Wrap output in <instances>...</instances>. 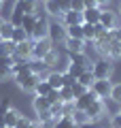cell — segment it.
<instances>
[{"label": "cell", "instance_id": "6da1fadb", "mask_svg": "<svg viewBox=\"0 0 121 128\" xmlns=\"http://www.w3.org/2000/svg\"><path fill=\"white\" fill-rule=\"evenodd\" d=\"M36 4L38 0H17L13 6V17H11V24L13 26H21V19L26 15H32L36 11Z\"/></svg>", "mask_w": 121, "mask_h": 128}, {"label": "cell", "instance_id": "7a4b0ae2", "mask_svg": "<svg viewBox=\"0 0 121 128\" xmlns=\"http://www.w3.org/2000/svg\"><path fill=\"white\" fill-rule=\"evenodd\" d=\"M34 15H36V24H34V28H32V32H30V38L32 41L47 38L49 36V22H47V17L40 15L38 11H34Z\"/></svg>", "mask_w": 121, "mask_h": 128}, {"label": "cell", "instance_id": "3957f363", "mask_svg": "<svg viewBox=\"0 0 121 128\" xmlns=\"http://www.w3.org/2000/svg\"><path fill=\"white\" fill-rule=\"evenodd\" d=\"M53 51V41L49 36L47 38H38V41H32V58L34 60H45V56Z\"/></svg>", "mask_w": 121, "mask_h": 128}, {"label": "cell", "instance_id": "277c9868", "mask_svg": "<svg viewBox=\"0 0 121 128\" xmlns=\"http://www.w3.org/2000/svg\"><path fill=\"white\" fill-rule=\"evenodd\" d=\"M91 73H94V79H111L113 75V64L108 58H102L98 62H94L91 66Z\"/></svg>", "mask_w": 121, "mask_h": 128}, {"label": "cell", "instance_id": "5b68a950", "mask_svg": "<svg viewBox=\"0 0 121 128\" xmlns=\"http://www.w3.org/2000/svg\"><path fill=\"white\" fill-rule=\"evenodd\" d=\"M98 24L104 30H117V28H121V17L117 13H113V11H102Z\"/></svg>", "mask_w": 121, "mask_h": 128}, {"label": "cell", "instance_id": "8992f818", "mask_svg": "<svg viewBox=\"0 0 121 128\" xmlns=\"http://www.w3.org/2000/svg\"><path fill=\"white\" fill-rule=\"evenodd\" d=\"M28 58H32V41L30 38L23 43H17L15 54H13V64L15 62H28Z\"/></svg>", "mask_w": 121, "mask_h": 128}, {"label": "cell", "instance_id": "52a82bcc", "mask_svg": "<svg viewBox=\"0 0 121 128\" xmlns=\"http://www.w3.org/2000/svg\"><path fill=\"white\" fill-rule=\"evenodd\" d=\"M15 81H17V86L21 88V90H26V92H34L36 83L40 81V75H34V73H28V75H17V77H15Z\"/></svg>", "mask_w": 121, "mask_h": 128}, {"label": "cell", "instance_id": "ba28073f", "mask_svg": "<svg viewBox=\"0 0 121 128\" xmlns=\"http://www.w3.org/2000/svg\"><path fill=\"white\" fill-rule=\"evenodd\" d=\"M85 113L89 115V122H98V120H102V115L106 113V107H104V100H102V98L94 100V102H91V105L85 109Z\"/></svg>", "mask_w": 121, "mask_h": 128}, {"label": "cell", "instance_id": "9c48e42d", "mask_svg": "<svg viewBox=\"0 0 121 128\" xmlns=\"http://www.w3.org/2000/svg\"><path fill=\"white\" fill-rule=\"evenodd\" d=\"M111 88H113V83L108 81V79H96V81L91 83L89 90L94 92L98 98H108V94H111Z\"/></svg>", "mask_w": 121, "mask_h": 128}, {"label": "cell", "instance_id": "30bf717a", "mask_svg": "<svg viewBox=\"0 0 121 128\" xmlns=\"http://www.w3.org/2000/svg\"><path fill=\"white\" fill-rule=\"evenodd\" d=\"M94 100H98V96H96L91 90H87L85 94H81L79 98H74V109H81V111H85V109H87V107H89Z\"/></svg>", "mask_w": 121, "mask_h": 128}, {"label": "cell", "instance_id": "8fae6325", "mask_svg": "<svg viewBox=\"0 0 121 128\" xmlns=\"http://www.w3.org/2000/svg\"><path fill=\"white\" fill-rule=\"evenodd\" d=\"M100 13H102L100 6H87V9L83 11V24H98L100 22Z\"/></svg>", "mask_w": 121, "mask_h": 128}, {"label": "cell", "instance_id": "7c38bea8", "mask_svg": "<svg viewBox=\"0 0 121 128\" xmlns=\"http://www.w3.org/2000/svg\"><path fill=\"white\" fill-rule=\"evenodd\" d=\"M11 75H13V58H0V81H6Z\"/></svg>", "mask_w": 121, "mask_h": 128}, {"label": "cell", "instance_id": "4fadbf2b", "mask_svg": "<svg viewBox=\"0 0 121 128\" xmlns=\"http://www.w3.org/2000/svg\"><path fill=\"white\" fill-rule=\"evenodd\" d=\"M64 19V26H81L83 24V13H76V11H66V13L62 15Z\"/></svg>", "mask_w": 121, "mask_h": 128}, {"label": "cell", "instance_id": "5bb4252c", "mask_svg": "<svg viewBox=\"0 0 121 128\" xmlns=\"http://www.w3.org/2000/svg\"><path fill=\"white\" fill-rule=\"evenodd\" d=\"M66 49L68 54H85V41H79V38H66Z\"/></svg>", "mask_w": 121, "mask_h": 128}, {"label": "cell", "instance_id": "9a60e30c", "mask_svg": "<svg viewBox=\"0 0 121 128\" xmlns=\"http://www.w3.org/2000/svg\"><path fill=\"white\" fill-rule=\"evenodd\" d=\"M106 58H108V60H121V43H119V41H115V38L108 41Z\"/></svg>", "mask_w": 121, "mask_h": 128}, {"label": "cell", "instance_id": "2e32d148", "mask_svg": "<svg viewBox=\"0 0 121 128\" xmlns=\"http://www.w3.org/2000/svg\"><path fill=\"white\" fill-rule=\"evenodd\" d=\"M45 79H47V83L51 86V90H60V88H64V75L58 73V70H51Z\"/></svg>", "mask_w": 121, "mask_h": 128}, {"label": "cell", "instance_id": "e0dca14e", "mask_svg": "<svg viewBox=\"0 0 121 128\" xmlns=\"http://www.w3.org/2000/svg\"><path fill=\"white\" fill-rule=\"evenodd\" d=\"M83 38L87 43H94L96 36H98V24H83Z\"/></svg>", "mask_w": 121, "mask_h": 128}, {"label": "cell", "instance_id": "ac0fdd59", "mask_svg": "<svg viewBox=\"0 0 121 128\" xmlns=\"http://www.w3.org/2000/svg\"><path fill=\"white\" fill-rule=\"evenodd\" d=\"M45 13H47V15H51V17H62L64 11L60 9L58 0H47V2H45Z\"/></svg>", "mask_w": 121, "mask_h": 128}, {"label": "cell", "instance_id": "d6986e66", "mask_svg": "<svg viewBox=\"0 0 121 128\" xmlns=\"http://www.w3.org/2000/svg\"><path fill=\"white\" fill-rule=\"evenodd\" d=\"M49 107H51V102L47 100L45 96H34V111H36V115L49 111Z\"/></svg>", "mask_w": 121, "mask_h": 128}, {"label": "cell", "instance_id": "ffe728a7", "mask_svg": "<svg viewBox=\"0 0 121 128\" xmlns=\"http://www.w3.org/2000/svg\"><path fill=\"white\" fill-rule=\"evenodd\" d=\"M15 47L17 45L13 41H0V58H13Z\"/></svg>", "mask_w": 121, "mask_h": 128}, {"label": "cell", "instance_id": "44dd1931", "mask_svg": "<svg viewBox=\"0 0 121 128\" xmlns=\"http://www.w3.org/2000/svg\"><path fill=\"white\" fill-rule=\"evenodd\" d=\"M53 128H79L72 120V115H62V118L53 120Z\"/></svg>", "mask_w": 121, "mask_h": 128}, {"label": "cell", "instance_id": "7402d4cb", "mask_svg": "<svg viewBox=\"0 0 121 128\" xmlns=\"http://www.w3.org/2000/svg\"><path fill=\"white\" fill-rule=\"evenodd\" d=\"M76 81H79L81 86H85L87 90H89V88H91V83L96 81V79H94V73H91V66H89V68H85V70H83V73H81L79 77H76Z\"/></svg>", "mask_w": 121, "mask_h": 128}, {"label": "cell", "instance_id": "603a6c76", "mask_svg": "<svg viewBox=\"0 0 121 128\" xmlns=\"http://www.w3.org/2000/svg\"><path fill=\"white\" fill-rule=\"evenodd\" d=\"M19 118H21V113H19L17 109H9L4 113V126L6 128H15V124H17Z\"/></svg>", "mask_w": 121, "mask_h": 128}, {"label": "cell", "instance_id": "cb8c5ba5", "mask_svg": "<svg viewBox=\"0 0 121 128\" xmlns=\"http://www.w3.org/2000/svg\"><path fill=\"white\" fill-rule=\"evenodd\" d=\"M66 36V26H60V24H49V38H62Z\"/></svg>", "mask_w": 121, "mask_h": 128}, {"label": "cell", "instance_id": "d4e9b609", "mask_svg": "<svg viewBox=\"0 0 121 128\" xmlns=\"http://www.w3.org/2000/svg\"><path fill=\"white\" fill-rule=\"evenodd\" d=\"M83 26V24H81ZM81 26H66V38H79V41H85L83 38V28Z\"/></svg>", "mask_w": 121, "mask_h": 128}, {"label": "cell", "instance_id": "484cf974", "mask_svg": "<svg viewBox=\"0 0 121 128\" xmlns=\"http://www.w3.org/2000/svg\"><path fill=\"white\" fill-rule=\"evenodd\" d=\"M30 38V34H28L26 30H23L21 26H15V30H13V36H11V41L17 45V43H23V41H28Z\"/></svg>", "mask_w": 121, "mask_h": 128}, {"label": "cell", "instance_id": "4316f807", "mask_svg": "<svg viewBox=\"0 0 121 128\" xmlns=\"http://www.w3.org/2000/svg\"><path fill=\"white\" fill-rule=\"evenodd\" d=\"M49 92H51V86L47 83V79H40V81L36 83V88H34L32 94H34V96H47Z\"/></svg>", "mask_w": 121, "mask_h": 128}, {"label": "cell", "instance_id": "83f0119b", "mask_svg": "<svg viewBox=\"0 0 121 128\" xmlns=\"http://www.w3.org/2000/svg\"><path fill=\"white\" fill-rule=\"evenodd\" d=\"M72 120H74L76 126H85V124H89V115L85 113V111H81V109H74V113H72Z\"/></svg>", "mask_w": 121, "mask_h": 128}, {"label": "cell", "instance_id": "f1b7e54d", "mask_svg": "<svg viewBox=\"0 0 121 128\" xmlns=\"http://www.w3.org/2000/svg\"><path fill=\"white\" fill-rule=\"evenodd\" d=\"M28 64H30V70L34 75H40V73H45V70L49 68L45 64V60H32V62H28Z\"/></svg>", "mask_w": 121, "mask_h": 128}, {"label": "cell", "instance_id": "f546056e", "mask_svg": "<svg viewBox=\"0 0 121 128\" xmlns=\"http://www.w3.org/2000/svg\"><path fill=\"white\" fill-rule=\"evenodd\" d=\"M13 30H15L13 24H11V22H4V26H2V30H0V41H11Z\"/></svg>", "mask_w": 121, "mask_h": 128}, {"label": "cell", "instance_id": "4dcf8cb0", "mask_svg": "<svg viewBox=\"0 0 121 128\" xmlns=\"http://www.w3.org/2000/svg\"><path fill=\"white\" fill-rule=\"evenodd\" d=\"M70 62L79 64V66H83V68H89V60H87L85 54H72L70 56Z\"/></svg>", "mask_w": 121, "mask_h": 128}, {"label": "cell", "instance_id": "1f68e13d", "mask_svg": "<svg viewBox=\"0 0 121 128\" xmlns=\"http://www.w3.org/2000/svg\"><path fill=\"white\" fill-rule=\"evenodd\" d=\"M34 24H36V15H34V13H32V15H26V17L21 19V28H23V30L28 32V34L32 32V28H34Z\"/></svg>", "mask_w": 121, "mask_h": 128}, {"label": "cell", "instance_id": "d6a6232c", "mask_svg": "<svg viewBox=\"0 0 121 128\" xmlns=\"http://www.w3.org/2000/svg\"><path fill=\"white\" fill-rule=\"evenodd\" d=\"M60 96H62V102H72V100H74V94H72V88H68V86L60 88Z\"/></svg>", "mask_w": 121, "mask_h": 128}, {"label": "cell", "instance_id": "836d02e7", "mask_svg": "<svg viewBox=\"0 0 121 128\" xmlns=\"http://www.w3.org/2000/svg\"><path fill=\"white\" fill-rule=\"evenodd\" d=\"M108 98H111V100H115L117 105H121V83H115V86L111 88V94H108Z\"/></svg>", "mask_w": 121, "mask_h": 128}, {"label": "cell", "instance_id": "e575fe53", "mask_svg": "<svg viewBox=\"0 0 121 128\" xmlns=\"http://www.w3.org/2000/svg\"><path fill=\"white\" fill-rule=\"evenodd\" d=\"M83 70H85V68H83V66H79V64H74V62H70V64H68V68H66V73H70L72 75V77H79V75L81 73H83Z\"/></svg>", "mask_w": 121, "mask_h": 128}, {"label": "cell", "instance_id": "d590c367", "mask_svg": "<svg viewBox=\"0 0 121 128\" xmlns=\"http://www.w3.org/2000/svg\"><path fill=\"white\" fill-rule=\"evenodd\" d=\"M45 98L51 102V105H53V102H62V96H60V90H51L49 94L45 96Z\"/></svg>", "mask_w": 121, "mask_h": 128}, {"label": "cell", "instance_id": "8d00e7d4", "mask_svg": "<svg viewBox=\"0 0 121 128\" xmlns=\"http://www.w3.org/2000/svg\"><path fill=\"white\" fill-rule=\"evenodd\" d=\"M70 9L76 11V13H83V11H85V2H83V0H72V2H70Z\"/></svg>", "mask_w": 121, "mask_h": 128}, {"label": "cell", "instance_id": "74e56055", "mask_svg": "<svg viewBox=\"0 0 121 128\" xmlns=\"http://www.w3.org/2000/svg\"><path fill=\"white\" fill-rule=\"evenodd\" d=\"M85 92H87V88H85V86H81L79 81L72 86V94H74V98H79V96H81V94H85Z\"/></svg>", "mask_w": 121, "mask_h": 128}, {"label": "cell", "instance_id": "f35d334b", "mask_svg": "<svg viewBox=\"0 0 121 128\" xmlns=\"http://www.w3.org/2000/svg\"><path fill=\"white\" fill-rule=\"evenodd\" d=\"M55 62H58V56H55V51H49V54L45 56V64H47V66H53Z\"/></svg>", "mask_w": 121, "mask_h": 128}, {"label": "cell", "instance_id": "ab89813d", "mask_svg": "<svg viewBox=\"0 0 121 128\" xmlns=\"http://www.w3.org/2000/svg\"><path fill=\"white\" fill-rule=\"evenodd\" d=\"M62 75H64V86H68V88H72V86H74V83H76V79L72 77L70 73H66V70H64Z\"/></svg>", "mask_w": 121, "mask_h": 128}, {"label": "cell", "instance_id": "60d3db41", "mask_svg": "<svg viewBox=\"0 0 121 128\" xmlns=\"http://www.w3.org/2000/svg\"><path fill=\"white\" fill-rule=\"evenodd\" d=\"M9 109H11V102H9V98H2V100H0V115L4 118V113H6Z\"/></svg>", "mask_w": 121, "mask_h": 128}, {"label": "cell", "instance_id": "b9f144b4", "mask_svg": "<svg viewBox=\"0 0 121 128\" xmlns=\"http://www.w3.org/2000/svg\"><path fill=\"white\" fill-rule=\"evenodd\" d=\"M111 128H121V113H115L111 118Z\"/></svg>", "mask_w": 121, "mask_h": 128}, {"label": "cell", "instance_id": "7bdbcfd3", "mask_svg": "<svg viewBox=\"0 0 121 128\" xmlns=\"http://www.w3.org/2000/svg\"><path fill=\"white\" fill-rule=\"evenodd\" d=\"M15 128H30V120L21 115V118L17 120V124H15Z\"/></svg>", "mask_w": 121, "mask_h": 128}, {"label": "cell", "instance_id": "ee69618b", "mask_svg": "<svg viewBox=\"0 0 121 128\" xmlns=\"http://www.w3.org/2000/svg\"><path fill=\"white\" fill-rule=\"evenodd\" d=\"M70 2L72 0H58V4H60V9L66 13V11H70Z\"/></svg>", "mask_w": 121, "mask_h": 128}, {"label": "cell", "instance_id": "f6af8a7d", "mask_svg": "<svg viewBox=\"0 0 121 128\" xmlns=\"http://www.w3.org/2000/svg\"><path fill=\"white\" fill-rule=\"evenodd\" d=\"M113 38L121 43V28H117V30H113Z\"/></svg>", "mask_w": 121, "mask_h": 128}, {"label": "cell", "instance_id": "bcb514c9", "mask_svg": "<svg viewBox=\"0 0 121 128\" xmlns=\"http://www.w3.org/2000/svg\"><path fill=\"white\" fill-rule=\"evenodd\" d=\"M83 2H85V9H87V6H98L96 0H83Z\"/></svg>", "mask_w": 121, "mask_h": 128}, {"label": "cell", "instance_id": "7dc6e473", "mask_svg": "<svg viewBox=\"0 0 121 128\" xmlns=\"http://www.w3.org/2000/svg\"><path fill=\"white\" fill-rule=\"evenodd\" d=\"M30 128H43V124L40 122H30Z\"/></svg>", "mask_w": 121, "mask_h": 128}, {"label": "cell", "instance_id": "c3c4849f", "mask_svg": "<svg viewBox=\"0 0 121 128\" xmlns=\"http://www.w3.org/2000/svg\"><path fill=\"white\" fill-rule=\"evenodd\" d=\"M2 26H4V19H2V17H0V30H2Z\"/></svg>", "mask_w": 121, "mask_h": 128}, {"label": "cell", "instance_id": "681fc988", "mask_svg": "<svg viewBox=\"0 0 121 128\" xmlns=\"http://www.w3.org/2000/svg\"><path fill=\"white\" fill-rule=\"evenodd\" d=\"M119 17H121V6H119Z\"/></svg>", "mask_w": 121, "mask_h": 128}, {"label": "cell", "instance_id": "f907efd6", "mask_svg": "<svg viewBox=\"0 0 121 128\" xmlns=\"http://www.w3.org/2000/svg\"><path fill=\"white\" fill-rule=\"evenodd\" d=\"M119 113H121V105H119Z\"/></svg>", "mask_w": 121, "mask_h": 128}, {"label": "cell", "instance_id": "816d5d0a", "mask_svg": "<svg viewBox=\"0 0 121 128\" xmlns=\"http://www.w3.org/2000/svg\"><path fill=\"white\" fill-rule=\"evenodd\" d=\"M0 2H6V0H0Z\"/></svg>", "mask_w": 121, "mask_h": 128}, {"label": "cell", "instance_id": "f5cc1de1", "mask_svg": "<svg viewBox=\"0 0 121 128\" xmlns=\"http://www.w3.org/2000/svg\"><path fill=\"white\" fill-rule=\"evenodd\" d=\"M40 2H47V0H40Z\"/></svg>", "mask_w": 121, "mask_h": 128}, {"label": "cell", "instance_id": "db71d44e", "mask_svg": "<svg viewBox=\"0 0 121 128\" xmlns=\"http://www.w3.org/2000/svg\"><path fill=\"white\" fill-rule=\"evenodd\" d=\"M0 6H2V2H0Z\"/></svg>", "mask_w": 121, "mask_h": 128}, {"label": "cell", "instance_id": "11a10c76", "mask_svg": "<svg viewBox=\"0 0 121 128\" xmlns=\"http://www.w3.org/2000/svg\"><path fill=\"white\" fill-rule=\"evenodd\" d=\"M2 128H6V126H2Z\"/></svg>", "mask_w": 121, "mask_h": 128}]
</instances>
